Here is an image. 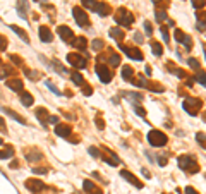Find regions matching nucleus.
I'll use <instances>...</instances> for the list:
<instances>
[{"instance_id":"obj_1","label":"nucleus","mask_w":206,"mask_h":194,"mask_svg":"<svg viewBox=\"0 0 206 194\" xmlns=\"http://www.w3.org/2000/svg\"><path fill=\"white\" fill-rule=\"evenodd\" d=\"M179 167L182 170L189 173H198L199 172V165L196 163L194 156H189V155H185V156H179Z\"/></svg>"},{"instance_id":"obj_2","label":"nucleus","mask_w":206,"mask_h":194,"mask_svg":"<svg viewBox=\"0 0 206 194\" xmlns=\"http://www.w3.org/2000/svg\"><path fill=\"white\" fill-rule=\"evenodd\" d=\"M167 141H168V137L165 136L162 131H156V129H153V131L148 132V143L151 144V146L155 148H162L167 144Z\"/></svg>"},{"instance_id":"obj_3","label":"nucleus","mask_w":206,"mask_h":194,"mask_svg":"<svg viewBox=\"0 0 206 194\" xmlns=\"http://www.w3.org/2000/svg\"><path fill=\"white\" fill-rule=\"evenodd\" d=\"M201 105H203V101L199 100V98H192V96H187L184 100V108L185 112L189 113V115H196L198 112H199Z\"/></svg>"},{"instance_id":"obj_4","label":"nucleus","mask_w":206,"mask_h":194,"mask_svg":"<svg viewBox=\"0 0 206 194\" xmlns=\"http://www.w3.org/2000/svg\"><path fill=\"white\" fill-rule=\"evenodd\" d=\"M115 21H117V24H122V26L127 28L134 22V17H132V14L127 12L126 9H119V11H117V16H115Z\"/></svg>"},{"instance_id":"obj_5","label":"nucleus","mask_w":206,"mask_h":194,"mask_svg":"<svg viewBox=\"0 0 206 194\" xmlns=\"http://www.w3.org/2000/svg\"><path fill=\"white\" fill-rule=\"evenodd\" d=\"M72 16H74V19H76V22L79 24L81 28H84V26H88V16H86V12L81 9V7H74L72 9Z\"/></svg>"},{"instance_id":"obj_6","label":"nucleus","mask_w":206,"mask_h":194,"mask_svg":"<svg viewBox=\"0 0 206 194\" xmlns=\"http://www.w3.org/2000/svg\"><path fill=\"white\" fill-rule=\"evenodd\" d=\"M96 74H98V77H100V81H103V83H110L112 81V71L106 65H101V64H98L96 65Z\"/></svg>"},{"instance_id":"obj_7","label":"nucleus","mask_w":206,"mask_h":194,"mask_svg":"<svg viewBox=\"0 0 206 194\" xmlns=\"http://www.w3.org/2000/svg\"><path fill=\"white\" fill-rule=\"evenodd\" d=\"M67 60H69V64H70V65H74L76 69H84L86 67V58L81 57L79 53H69Z\"/></svg>"},{"instance_id":"obj_8","label":"nucleus","mask_w":206,"mask_h":194,"mask_svg":"<svg viewBox=\"0 0 206 194\" xmlns=\"http://www.w3.org/2000/svg\"><path fill=\"white\" fill-rule=\"evenodd\" d=\"M26 187L31 191V192H40V191H45L47 189V186H45V182H41V180H36V179H29V180H26Z\"/></svg>"},{"instance_id":"obj_9","label":"nucleus","mask_w":206,"mask_h":194,"mask_svg":"<svg viewBox=\"0 0 206 194\" xmlns=\"http://www.w3.org/2000/svg\"><path fill=\"white\" fill-rule=\"evenodd\" d=\"M57 33H58V36L62 38L64 41H72V40H74V33H72V29L67 28V26H60L57 29Z\"/></svg>"},{"instance_id":"obj_10","label":"nucleus","mask_w":206,"mask_h":194,"mask_svg":"<svg viewBox=\"0 0 206 194\" xmlns=\"http://www.w3.org/2000/svg\"><path fill=\"white\" fill-rule=\"evenodd\" d=\"M120 48L131 58H134V60H143V53H141V50H137V48H134V47H124V45H122Z\"/></svg>"},{"instance_id":"obj_11","label":"nucleus","mask_w":206,"mask_h":194,"mask_svg":"<svg viewBox=\"0 0 206 194\" xmlns=\"http://www.w3.org/2000/svg\"><path fill=\"white\" fill-rule=\"evenodd\" d=\"M70 132H72V129H70V126H64V124H58L57 127H55V134L60 137H69L70 136Z\"/></svg>"},{"instance_id":"obj_12","label":"nucleus","mask_w":206,"mask_h":194,"mask_svg":"<svg viewBox=\"0 0 206 194\" xmlns=\"http://www.w3.org/2000/svg\"><path fill=\"white\" fill-rule=\"evenodd\" d=\"M120 175H122L124 179H127V182H131L132 186H136L137 189H141V187H143V184L139 182V180H137V179L134 177V175H132L131 172H127V170H122V172H120Z\"/></svg>"},{"instance_id":"obj_13","label":"nucleus","mask_w":206,"mask_h":194,"mask_svg":"<svg viewBox=\"0 0 206 194\" xmlns=\"http://www.w3.org/2000/svg\"><path fill=\"white\" fill-rule=\"evenodd\" d=\"M52 38H53V35H52V31H50L47 26L40 28V40H41V41L50 43V41H52Z\"/></svg>"},{"instance_id":"obj_14","label":"nucleus","mask_w":206,"mask_h":194,"mask_svg":"<svg viewBox=\"0 0 206 194\" xmlns=\"http://www.w3.org/2000/svg\"><path fill=\"white\" fill-rule=\"evenodd\" d=\"M83 189H84L86 192H90V194H101V189L96 187V186L91 182V180H84V184H83Z\"/></svg>"},{"instance_id":"obj_15","label":"nucleus","mask_w":206,"mask_h":194,"mask_svg":"<svg viewBox=\"0 0 206 194\" xmlns=\"http://www.w3.org/2000/svg\"><path fill=\"white\" fill-rule=\"evenodd\" d=\"M95 11L98 12L101 17H105V16H108V14H110V7L106 5V4H103V2H100V4H96Z\"/></svg>"},{"instance_id":"obj_16","label":"nucleus","mask_w":206,"mask_h":194,"mask_svg":"<svg viewBox=\"0 0 206 194\" xmlns=\"http://www.w3.org/2000/svg\"><path fill=\"white\" fill-rule=\"evenodd\" d=\"M7 86L12 89V91H22V81L21 79H11V81H7Z\"/></svg>"},{"instance_id":"obj_17","label":"nucleus","mask_w":206,"mask_h":194,"mask_svg":"<svg viewBox=\"0 0 206 194\" xmlns=\"http://www.w3.org/2000/svg\"><path fill=\"white\" fill-rule=\"evenodd\" d=\"M28 2L26 0H19V4H17V12H19V16L22 17V19H26L28 17Z\"/></svg>"},{"instance_id":"obj_18","label":"nucleus","mask_w":206,"mask_h":194,"mask_svg":"<svg viewBox=\"0 0 206 194\" xmlns=\"http://www.w3.org/2000/svg\"><path fill=\"white\" fill-rule=\"evenodd\" d=\"M33 101H34V100H33L31 94L26 93V91H21V103H22V105H24V107H31Z\"/></svg>"},{"instance_id":"obj_19","label":"nucleus","mask_w":206,"mask_h":194,"mask_svg":"<svg viewBox=\"0 0 206 194\" xmlns=\"http://www.w3.org/2000/svg\"><path fill=\"white\" fill-rule=\"evenodd\" d=\"M106 155H103V160H105L108 165H112V167H115V165H119V158L115 156V153H112V156H108V151L105 150Z\"/></svg>"},{"instance_id":"obj_20","label":"nucleus","mask_w":206,"mask_h":194,"mask_svg":"<svg viewBox=\"0 0 206 194\" xmlns=\"http://www.w3.org/2000/svg\"><path fill=\"white\" fill-rule=\"evenodd\" d=\"M132 74H134V69H132L131 65H124V67H122V77L126 79V81H131Z\"/></svg>"},{"instance_id":"obj_21","label":"nucleus","mask_w":206,"mask_h":194,"mask_svg":"<svg viewBox=\"0 0 206 194\" xmlns=\"http://www.w3.org/2000/svg\"><path fill=\"white\" fill-rule=\"evenodd\" d=\"M72 45H74L76 48H79V50H86V38H83V36H79V38H74L72 40Z\"/></svg>"},{"instance_id":"obj_22","label":"nucleus","mask_w":206,"mask_h":194,"mask_svg":"<svg viewBox=\"0 0 206 194\" xmlns=\"http://www.w3.org/2000/svg\"><path fill=\"white\" fill-rule=\"evenodd\" d=\"M11 29H12L14 33H16L17 36H21V38H22V41H24V43H29V38H28V35H26L24 31H22L21 28H17V26H14V24H12V26H11Z\"/></svg>"},{"instance_id":"obj_23","label":"nucleus","mask_w":206,"mask_h":194,"mask_svg":"<svg viewBox=\"0 0 206 194\" xmlns=\"http://www.w3.org/2000/svg\"><path fill=\"white\" fill-rule=\"evenodd\" d=\"M149 45H151V50H153V53H155V55H156V57H160V55L163 53V47H162L160 43H156V41H151V43H149Z\"/></svg>"},{"instance_id":"obj_24","label":"nucleus","mask_w":206,"mask_h":194,"mask_svg":"<svg viewBox=\"0 0 206 194\" xmlns=\"http://www.w3.org/2000/svg\"><path fill=\"white\" fill-rule=\"evenodd\" d=\"M14 156V150L12 148H7V150H0V160H7V158Z\"/></svg>"},{"instance_id":"obj_25","label":"nucleus","mask_w":206,"mask_h":194,"mask_svg":"<svg viewBox=\"0 0 206 194\" xmlns=\"http://www.w3.org/2000/svg\"><path fill=\"white\" fill-rule=\"evenodd\" d=\"M36 117L41 120V124H45V119L48 120V112L45 110V108H38V110H36Z\"/></svg>"},{"instance_id":"obj_26","label":"nucleus","mask_w":206,"mask_h":194,"mask_svg":"<svg viewBox=\"0 0 206 194\" xmlns=\"http://www.w3.org/2000/svg\"><path fill=\"white\" fill-rule=\"evenodd\" d=\"M70 77H72V81H74L77 86H84V79H83V76H81L79 72H72Z\"/></svg>"},{"instance_id":"obj_27","label":"nucleus","mask_w":206,"mask_h":194,"mask_svg":"<svg viewBox=\"0 0 206 194\" xmlns=\"http://www.w3.org/2000/svg\"><path fill=\"white\" fill-rule=\"evenodd\" d=\"M110 36L115 38V40H122V38H124V33H122L120 29H117V28H112V29H110Z\"/></svg>"},{"instance_id":"obj_28","label":"nucleus","mask_w":206,"mask_h":194,"mask_svg":"<svg viewBox=\"0 0 206 194\" xmlns=\"http://www.w3.org/2000/svg\"><path fill=\"white\" fill-rule=\"evenodd\" d=\"M119 64H120V55H119V53H112L110 55V65L112 67H117Z\"/></svg>"},{"instance_id":"obj_29","label":"nucleus","mask_w":206,"mask_h":194,"mask_svg":"<svg viewBox=\"0 0 206 194\" xmlns=\"http://www.w3.org/2000/svg\"><path fill=\"white\" fill-rule=\"evenodd\" d=\"M7 113V115H11L12 119H14V120H17L19 122V124H26V120H24V119H22V117H19V115H16V113H14V112L12 110H4Z\"/></svg>"},{"instance_id":"obj_30","label":"nucleus","mask_w":206,"mask_h":194,"mask_svg":"<svg viewBox=\"0 0 206 194\" xmlns=\"http://www.w3.org/2000/svg\"><path fill=\"white\" fill-rule=\"evenodd\" d=\"M174 38H175V41L182 43V41H184V38H185V35L180 31V29H175V31H174Z\"/></svg>"},{"instance_id":"obj_31","label":"nucleus","mask_w":206,"mask_h":194,"mask_svg":"<svg viewBox=\"0 0 206 194\" xmlns=\"http://www.w3.org/2000/svg\"><path fill=\"white\" fill-rule=\"evenodd\" d=\"M81 2H83V5H84L86 9L95 11V7H96V2H95V0H81Z\"/></svg>"},{"instance_id":"obj_32","label":"nucleus","mask_w":206,"mask_h":194,"mask_svg":"<svg viewBox=\"0 0 206 194\" xmlns=\"http://www.w3.org/2000/svg\"><path fill=\"white\" fill-rule=\"evenodd\" d=\"M91 48L96 50V52H100L101 48H103V41H101V40H95V41L91 43Z\"/></svg>"},{"instance_id":"obj_33","label":"nucleus","mask_w":206,"mask_h":194,"mask_svg":"<svg viewBox=\"0 0 206 194\" xmlns=\"http://www.w3.org/2000/svg\"><path fill=\"white\" fill-rule=\"evenodd\" d=\"M143 28H144V31H146V35H148V36H151V35H153V28H151V22H149V21H144Z\"/></svg>"},{"instance_id":"obj_34","label":"nucleus","mask_w":206,"mask_h":194,"mask_svg":"<svg viewBox=\"0 0 206 194\" xmlns=\"http://www.w3.org/2000/svg\"><path fill=\"white\" fill-rule=\"evenodd\" d=\"M187 64H189V65H191V67H192V69H196V71H201V67H199V62H198L196 58H189V60H187Z\"/></svg>"},{"instance_id":"obj_35","label":"nucleus","mask_w":206,"mask_h":194,"mask_svg":"<svg viewBox=\"0 0 206 194\" xmlns=\"http://www.w3.org/2000/svg\"><path fill=\"white\" fill-rule=\"evenodd\" d=\"M196 139H198V143L201 144V148L204 150V132H198V134H196Z\"/></svg>"},{"instance_id":"obj_36","label":"nucleus","mask_w":206,"mask_h":194,"mask_svg":"<svg viewBox=\"0 0 206 194\" xmlns=\"http://www.w3.org/2000/svg\"><path fill=\"white\" fill-rule=\"evenodd\" d=\"M126 94L129 96V100H136V101L143 100V96H141V94H137V93H126Z\"/></svg>"},{"instance_id":"obj_37","label":"nucleus","mask_w":206,"mask_h":194,"mask_svg":"<svg viewBox=\"0 0 206 194\" xmlns=\"http://www.w3.org/2000/svg\"><path fill=\"white\" fill-rule=\"evenodd\" d=\"M156 21H167V14H165V11H156Z\"/></svg>"},{"instance_id":"obj_38","label":"nucleus","mask_w":206,"mask_h":194,"mask_svg":"<svg viewBox=\"0 0 206 194\" xmlns=\"http://www.w3.org/2000/svg\"><path fill=\"white\" fill-rule=\"evenodd\" d=\"M45 84H47V88L50 89V91H53V93H55V94H62V93H60V89H57V88H55V86H53L52 83H50V81H47V83H45Z\"/></svg>"},{"instance_id":"obj_39","label":"nucleus","mask_w":206,"mask_h":194,"mask_svg":"<svg viewBox=\"0 0 206 194\" xmlns=\"http://www.w3.org/2000/svg\"><path fill=\"white\" fill-rule=\"evenodd\" d=\"M198 81H199L201 86H204V71H198Z\"/></svg>"},{"instance_id":"obj_40","label":"nucleus","mask_w":206,"mask_h":194,"mask_svg":"<svg viewBox=\"0 0 206 194\" xmlns=\"http://www.w3.org/2000/svg\"><path fill=\"white\" fill-rule=\"evenodd\" d=\"M88 153H90V155H91L93 158H98V156H100V151H98V150H96L95 146H91L90 150H88Z\"/></svg>"},{"instance_id":"obj_41","label":"nucleus","mask_w":206,"mask_h":194,"mask_svg":"<svg viewBox=\"0 0 206 194\" xmlns=\"http://www.w3.org/2000/svg\"><path fill=\"white\" fill-rule=\"evenodd\" d=\"M160 31H162V36H163V41H165V43H168V29H167V28H162Z\"/></svg>"},{"instance_id":"obj_42","label":"nucleus","mask_w":206,"mask_h":194,"mask_svg":"<svg viewBox=\"0 0 206 194\" xmlns=\"http://www.w3.org/2000/svg\"><path fill=\"white\" fill-rule=\"evenodd\" d=\"M134 110H136V113H137L139 117H144V115H146V112H144V108H141V107L134 105Z\"/></svg>"},{"instance_id":"obj_43","label":"nucleus","mask_w":206,"mask_h":194,"mask_svg":"<svg viewBox=\"0 0 206 194\" xmlns=\"http://www.w3.org/2000/svg\"><path fill=\"white\" fill-rule=\"evenodd\" d=\"M146 83H148V81H146L143 76H139V79H137V86H139V88H146Z\"/></svg>"},{"instance_id":"obj_44","label":"nucleus","mask_w":206,"mask_h":194,"mask_svg":"<svg viewBox=\"0 0 206 194\" xmlns=\"http://www.w3.org/2000/svg\"><path fill=\"white\" fill-rule=\"evenodd\" d=\"M26 158L29 160V162H33V160H40V158H41V155H40V153H34V155H26Z\"/></svg>"},{"instance_id":"obj_45","label":"nucleus","mask_w":206,"mask_h":194,"mask_svg":"<svg viewBox=\"0 0 206 194\" xmlns=\"http://www.w3.org/2000/svg\"><path fill=\"white\" fill-rule=\"evenodd\" d=\"M47 172H48V168H33V173H38V175H43Z\"/></svg>"},{"instance_id":"obj_46","label":"nucleus","mask_w":206,"mask_h":194,"mask_svg":"<svg viewBox=\"0 0 206 194\" xmlns=\"http://www.w3.org/2000/svg\"><path fill=\"white\" fill-rule=\"evenodd\" d=\"M184 194H199V192H198L194 187H189V186H187V187L184 189Z\"/></svg>"},{"instance_id":"obj_47","label":"nucleus","mask_w":206,"mask_h":194,"mask_svg":"<svg viewBox=\"0 0 206 194\" xmlns=\"http://www.w3.org/2000/svg\"><path fill=\"white\" fill-rule=\"evenodd\" d=\"M192 5H194L196 9H199V7L204 5V0H192Z\"/></svg>"},{"instance_id":"obj_48","label":"nucleus","mask_w":206,"mask_h":194,"mask_svg":"<svg viewBox=\"0 0 206 194\" xmlns=\"http://www.w3.org/2000/svg\"><path fill=\"white\" fill-rule=\"evenodd\" d=\"M55 67H57V72H60V74H67V69L64 67V65H58V64L55 62Z\"/></svg>"},{"instance_id":"obj_49","label":"nucleus","mask_w":206,"mask_h":194,"mask_svg":"<svg viewBox=\"0 0 206 194\" xmlns=\"http://www.w3.org/2000/svg\"><path fill=\"white\" fill-rule=\"evenodd\" d=\"M7 48V40L4 36H0V50H5Z\"/></svg>"},{"instance_id":"obj_50","label":"nucleus","mask_w":206,"mask_h":194,"mask_svg":"<svg viewBox=\"0 0 206 194\" xmlns=\"http://www.w3.org/2000/svg\"><path fill=\"white\" fill-rule=\"evenodd\" d=\"M96 127H98V129H103V127H105V122L101 120L100 117H96Z\"/></svg>"},{"instance_id":"obj_51","label":"nucleus","mask_w":206,"mask_h":194,"mask_svg":"<svg viewBox=\"0 0 206 194\" xmlns=\"http://www.w3.org/2000/svg\"><path fill=\"white\" fill-rule=\"evenodd\" d=\"M182 43L185 45V48H187V50H191V38H189V36H185V38H184V41H182Z\"/></svg>"},{"instance_id":"obj_52","label":"nucleus","mask_w":206,"mask_h":194,"mask_svg":"<svg viewBox=\"0 0 206 194\" xmlns=\"http://www.w3.org/2000/svg\"><path fill=\"white\" fill-rule=\"evenodd\" d=\"M48 122H50V124H58V117H55V115L48 117Z\"/></svg>"},{"instance_id":"obj_53","label":"nucleus","mask_w":206,"mask_h":194,"mask_svg":"<svg viewBox=\"0 0 206 194\" xmlns=\"http://www.w3.org/2000/svg\"><path fill=\"white\" fill-rule=\"evenodd\" d=\"M7 74H9V71H7V69H0V79L7 77Z\"/></svg>"},{"instance_id":"obj_54","label":"nucleus","mask_w":206,"mask_h":194,"mask_svg":"<svg viewBox=\"0 0 206 194\" xmlns=\"http://www.w3.org/2000/svg\"><path fill=\"white\" fill-rule=\"evenodd\" d=\"M158 163L162 165V167H165V165H167V158H165V156H160V158H158Z\"/></svg>"},{"instance_id":"obj_55","label":"nucleus","mask_w":206,"mask_h":194,"mask_svg":"<svg viewBox=\"0 0 206 194\" xmlns=\"http://www.w3.org/2000/svg\"><path fill=\"white\" fill-rule=\"evenodd\" d=\"M134 40H136L137 43H143V36H141L139 33H136V35H134Z\"/></svg>"},{"instance_id":"obj_56","label":"nucleus","mask_w":206,"mask_h":194,"mask_svg":"<svg viewBox=\"0 0 206 194\" xmlns=\"http://www.w3.org/2000/svg\"><path fill=\"white\" fill-rule=\"evenodd\" d=\"M11 58H12V62L14 64H21V60L17 58V55H11Z\"/></svg>"},{"instance_id":"obj_57","label":"nucleus","mask_w":206,"mask_h":194,"mask_svg":"<svg viewBox=\"0 0 206 194\" xmlns=\"http://www.w3.org/2000/svg\"><path fill=\"white\" fill-rule=\"evenodd\" d=\"M83 93H84V94H91V93H93V88H84V89H83Z\"/></svg>"},{"instance_id":"obj_58","label":"nucleus","mask_w":206,"mask_h":194,"mask_svg":"<svg viewBox=\"0 0 206 194\" xmlns=\"http://www.w3.org/2000/svg\"><path fill=\"white\" fill-rule=\"evenodd\" d=\"M141 172H143V175H144V177H149V172H148V170H146V168H143Z\"/></svg>"},{"instance_id":"obj_59","label":"nucleus","mask_w":206,"mask_h":194,"mask_svg":"<svg viewBox=\"0 0 206 194\" xmlns=\"http://www.w3.org/2000/svg\"><path fill=\"white\" fill-rule=\"evenodd\" d=\"M146 76H151V67L149 65H146Z\"/></svg>"},{"instance_id":"obj_60","label":"nucleus","mask_w":206,"mask_h":194,"mask_svg":"<svg viewBox=\"0 0 206 194\" xmlns=\"http://www.w3.org/2000/svg\"><path fill=\"white\" fill-rule=\"evenodd\" d=\"M17 167H19V163H17V162H12L11 163V168H17Z\"/></svg>"},{"instance_id":"obj_61","label":"nucleus","mask_w":206,"mask_h":194,"mask_svg":"<svg viewBox=\"0 0 206 194\" xmlns=\"http://www.w3.org/2000/svg\"><path fill=\"white\" fill-rule=\"evenodd\" d=\"M2 143H4V139H2V137H0V144H2Z\"/></svg>"},{"instance_id":"obj_62","label":"nucleus","mask_w":206,"mask_h":194,"mask_svg":"<svg viewBox=\"0 0 206 194\" xmlns=\"http://www.w3.org/2000/svg\"><path fill=\"white\" fill-rule=\"evenodd\" d=\"M153 2H158V0H153Z\"/></svg>"}]
</instances>
